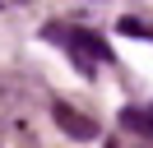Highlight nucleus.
I'll return each mask as SVG.
<instances>
[{
    "instance_id": "nucleus-1",
    "label": "nucleus",
    "mask_w": 153,
    "mask_h": 148,
    "mask_svg": "<svg viewBox=\"0 0 153 148\" xmlns=\"http://www.w3.org/2000/svg\"><path fill=\"white\" fill-rule=\"evenodd\" d=\"M47 37L56 46H65L70 56L79 60V70H97L102 60H111V51H107V42L97 33H88V28H65V23H47Z\"/></svg>"
},
{
    "instance_id": "nucleus-2",
    "label": "nucleus",
    "mask_w": 153,
    "mask_h": 148,
    "mask_svg": "<svg viewBox=\"0 0 153 148\" xmlns=\"http://www.w3.org/2000/svg\"><path fill=\"white\" fill-rule=\"evenodd\" d=\"M33 97H42L37 83L19 79V74H0V120H23V111L33 107Z\"/></svg>"
},
{
    "instance_id": "nucleus-3",
    "label": "nucleus",
    "mask_w": 153,
    "mask_h": 148,
    "mask_svg": "<svg viewBox=\"0 0 153 148\" xmlns=\"http://www.w3.org/2000/svg\"><path fill=\"white\" fill-rule=\"evenodd\" d=\"M51 116H56V125L65 130L70 139H97V120L79 116L74 107H65V102H51Z\"/></svg>"
},
{
    "instance_id": "nucleus-4",
    "label": "nucleus",
    "mask_w": 153,
    "mask_h": 148,
    "mask_svg": "<svg viewBox=\"0 0 153 148\" xmlns=\"http://www.w3.org/2000/svg\"><path fill=\"white\" fill-rule=\"evenodd\" d=\"M0 148H42L28 120H0Z\"/></svg>"
},
{
    "instance_id": "nucleus-5",
    "label": "nucleus",
    "mask_w": 153,
    "mask_h": 148,
    "mask_svg": "<svg viewBox=\"0 0 153 148\" xmlns=\"http://www.w3.org/2000/svg\"><path fill=\"white\" fill-rule=\"evenodd\" d=\"M121 120H125L130 130H139V134H153V111H144V107H125Z\"/></svg>"
}]
</instances>
